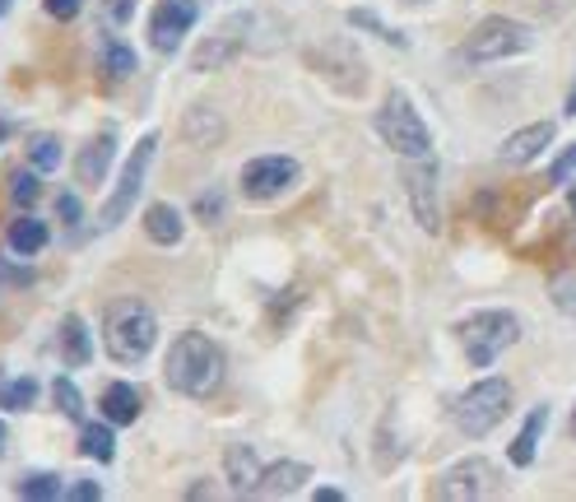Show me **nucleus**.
Returning <instances> with one entry per match:
<instances>
[{"instance_id":"obj_1","label":"nucleus","mask_w":576,"mask_h":502,"mask_svg":"<svg viewBox=\"0 0 576 502\" xmlns=\"http://www.w3.org/2000/svg\"><path fill=\"white\" fill-rule=\"evenodd\" d=\"M224 382V350L209 339L205 331H187L177 335V345L168 350V386L191 395V401H205L215 395Z\"/></svg>"},{"instance_id":"obj_2","label":"nucleus","mask_w":576,"mask_h":502,"mask_svg":"<svg viewBox=\"0 0 576 502\" xmlns=\"http://www.w3.org/2000/svg\"><path fill=\"white\" fill-rule=\"evenodd\" d=\"M153 339H159V322L140 298H117L108 312H102V345L117 363H145Z\"/></svg>"},{"instance_id":"obj_3","label":"nucleus","mask_w":576,"mask_h":502,"mask_svg":"<svg viewBox=\"0 0 576 502\" xmlns=\"http://www.w3.org/2000/svg\"><path fill=\"white\" fill-rule=\"evenodd\" d=\"M451 414H456V429L465 437H488L512 414V386L503 377H484L460 395Z\"/></svg>"},{"instance_id":"obj_4","label":"nucleus","mask_w":576,"mask_h":502,"mask_svg":"<svg viewBox=\"0 0 576 502\" xmlns=\"http://www.w3.org/2000/svg\"><path fill=\"white\" fill-rule=\"evenodd\" d=\"M456 335H460V345H465L469 363H475V367H488L497 354L516 345L520 322H516L512 312H475L469 322L456 326Z\"/></svg>"},{"instance_id":"obj_5","label":"nucleus","mask_w":576,"mask_h":502,"mask_svg":"<svg viewBox=\"0 0 576 502\" xmlns=\"http://www.w3.org/2000/svg\"><path fill=\"white\" fill-rule=\"evenodd\" d=\"M377 130H381V140L396 149V154H405V158H428V149H433L428 126L418 121V112L409 108L405 93H390L386 98V108L377 112Z\"/></svg>"},{"instance_id":"obj_6","label":"nucleus","mask_w":576,"mask_h":502,"mask_svg":"<svg viewBox=\"0 0 576 502\" xmlns=\"http://www.w3.org/2000/svg\"><path fill=\"white\" fill-rule=\"evenodd\" d=\"M535 42V33L526 23L516 19H484L475 33L465 42V57L469 61H503V57H516V51H526Z\"/></svg>"},{"instance_id":"obj_7","label":"nucleus","mask_w":576,"mask_h":502,"mask_svg":"<svg viewBox=\"0 0 576 502\" xmlns=\"http://www.w3.org/2000/svg\"><path fill=\"white\" fill-rule=\"evenodd\" d=\"M153 149H159V136H145L136 145V154L126 158V168L117 177V191L108 196V205H102V228H117L126 219V209L140 200V187H145V177H149V164H153Z\"/></svg>"},{"instance_id":"obj_8","label":"nucleus","mask_w":576,"mask_h":502,"mask_svg":"<svg viewBox=\"0 0 576 502\" xmlns=\"http://www.w3.org/2000/svg\"><path fill=\"white\" fill-rule=\"evenodd\" d=\"M196 19H200L196 0H159V6H153V14H149V42H153V51L172 57L177 42L196 29Z\"/></svg>"},{"instance_id":"obj_9","label":"nucleus","mask_w":576,"mask_h":502,"mask_svg":"<svg viewBox=\"0 0 576 502\" xmlns=\"http://www.w3.org/2000/svg\"><path fill=\"white\" fill-rule=\"evenodd\" d=\"M298 181V164L284 154H270V158H251V164L242 168V191L247 200H275L284 196L288 187Z\"/></svg>"},{"instance_id":"obj_10","label":"nucleus","mask_w":576,"mask_h":502,"mask_svg":"<svg viewBox=\"0 0 576 502\" xmlns=\"http://www.w3.org/2000/svg\"><path fill=\"white\" fill-rule=\"evenodd\" d=\"M493 489H497V470L488 461H479V456L451 465L437 480V498H447V502H475V498H488Z\"/></svg>"},{"instance_id":"obj_11","label":"nucleus","mask_w":576,"mask_h":502,"mask_svg":"<svg viewBox=\"0 0 576 502\" xmlns=\"http://www.w3.org/2000/svg\"><path fill=\"white\" fill-rule=\"evenodd\" d=\"M405 191H409V205H414V219L424 233H437L441 228V205H437V168L428 158H418V164L405 173Z\"/></svg>"},{"instance_id":"obj_12","label":"nucleus","mask_w":576,"mask_h":502,"mask_svg":"<svg viewBox=\"0 0 576 502\" xmlns=\"http://www.w3.org/2000/svg\"><path fill=\"white\" fill-rule=\"evenodd\" d=\"M112 154H117V136H112V130H102V136H93V140L80 149V158H75V177H80L89 191H98L102 181H108Z\"/></svg>"},{"instance_id":"obj_13","label":"nucleus","mask_w":576,"mask_h":502,"mask_svg":"<svg viewBox=\"0 0 576 502\" xmlns=\"http://www.w3.org/2000/svg\"><path fill=\"white\" fill-rule=\"evenodd\" d=\"M548 145H554V126L535 121V126H526V130H512V136L503 140V149H497V158H503V164H512V168H520V164H530V158H539Z\"/></svg>"},{"instance_id":"obj_14","label":"nucleus","mask_w":576,"mask_h":502,"mask_svg":"<svg viewBox=\"0 0 576 502\" xmlns=\"http://www.w3.org/2000/svg\"><path fill=\"white\" fill-rule=\"evenodd\" d=\"M224 474H228V484H232V493H256V484H260V461H256V452L247 442H232L228 452H224Z\"/></svg>"},{"instance_id":"obj_15","label":"nucleus","mask_w":576,"mask_h":502,"mask_svg":"<svg viewBox=\"0 0 576 502\" xmlns=\"http://www.w3.org/2000/svg\"><path fill=\"white\" fill-rule=\"evenodd\" d=\"M102 419L108 424H136L140 419V391L130 386V382H112L108 391H102Z\"/></svg>"},{"instance_id":"obj_16","label":"nucleus","mask_w":576,"mask_h":502,"mask_svg":"<svg viewBox=\"0 0 576 502\" xmlns=\"http://www.w3.org/2000/svg\"><path fill=\"white\" fill-rule=\"evenodd\" d=\"M57 345H61L66 367H85V363L93 358V339H89V326L80 322V316H66V322H61V335H57Z\"/></svg>"},{"instance_id":"obj_17","label":"nucleus","mask_w":576,"mask_h":502,"mask_svg":"<svg viewBox=\"0 0 576 502\" xmlns=\"http://www.w3.org/2000/svg\"><path fill=\"white\" fill-rule=\"evenodd\" d=\"M307 465L302 461H279V465H270L266 474H260V484H256V493L260 498H284V493H294L302 480H307Z\"/></svg>"},{"instance_id":"obj_18","label":"nucleus","mask_w":576,"mask_h":502,"mask_svg":"<svg viewBox=\"0 0 576 502\" xmlns=\"http://www.w3.org/2000/svg\"><path fill=\"white\" fill-rule=\"evenodd\" d=\"M145 233H149L159 247H177V243H181V215H177L172 205H149V209H145Z\"/></svg>"},{"instance_id":"obj_19","label":"nucleus","mask_w":576,"mask_h":502,"mask_svg":"<svg viewBox=\"0 0 576 502\" xmlns=\"http://www.w3.org/2000/svg\"><path fill=\"white\" fill-rule=\"evenodd\" d=\"M47 237H51V233H47V224L29 215V219H14V224H10L6 243H10V252H14V256H38V252L47 247Z\"/></svg>"},{"instance_id":"obj_20","label":"nucleus","mask_w":576,"mask_h":502,"mask_svg":"<svg viewBox=\"0 0 576 502\" xmlns=\"http://www.w3.org/2000/svg\"><path fill=\"white\" fill-rule=\"evenodd\" d=\"M544 429H548V405H539V410L526 419V429H520V437L512 442V465H530V461H535Z\"/></svg>"},{"instance_id":"obj_21","label":"nucleus","mask_w":576,"mask_h":502,"mask_svg":"<svg viewBox=\"0 0 576 502\" xmlns=\"http://www.w3.org/2000/svg\"><path fill=\"white\" fill-rule=\"evenodd\" d=\"M80 452H85L89 461H102V465H108V461L117 456L112 424H85V429H80Z\"/></svg>"},{"instance_id":"obj_22","label":"nucleus","mask_w":576,"mask_h":502,"mask_svg":"<svg viewBox=\"0 0 576 502\" xmlns=\"http://www.w3.org/2000/svg\"><path fill=\"white\" fill-rule=\"evenodd\" d=\"M19 498H29V502H57L66 493V484L57 480V474H47V470H33V474H23V480L14 484Z\"/></svg>"},{"instance_id":"obj_23","label":"nucleus","mask_w":576,"mask_h":502,"mask_svg":"<svg viewBox=\"0 0 576 502\" xmlns=\"http://www.w3.org/2000/svg\"><path fill=\"white\" fill-rule=\"evenodd\" d=\"M38 401V382L33 377H6L0 373V405L6 410H29Z\"/></svg>"},{"instance_id":"obj_24","label":"nucleus","mask_w":576,"mask_h":502,"mask_svg":"<svg viewBox=\"0 0 576 502\" xmlns=\"http://www.w3.org/2000/svg\"><path fill=\"white\" fill-rule=\"evenodd\" d=\"M219 117H215V108H191V117H187V140L191 145H200V149H209L219 140Z\"/></svg>"},{"instance_id":"obj_25","label":"nucleus","mask_w":576,"mask_h":502,"mask_svg":"<svg viewBox=\"0 0 576 502\" xmlns=\"http://www.w3.org/2000/svg\"><path fill=\"white\" fill-rule=\"evenodd\" d=\"M102 70H108V79H130V70H136V51L121 47V42H102Z\"/></svg>"},{"instance_id":"obj_26","label":"nucleus","mask_w":576,"mask_h":502,"mask_svg":"<svg viewBox=\"0 0 576 502\" xmlns=\"http://www.w3.org/2000/svg\"><path fill=\"white\" fill-rule=\"evenodd\" d=\"M29 164L38 168V173H51L61 164V145H57V136H33L29 140Z\"/></svg>"},{"instance_id":"obj_27","label":"nucleus","mask_w":576,"mask_h":502,"mask_svg":"<svg viewBox=\"0 0 576 502\" xmlns=\"http://www.w3.org/2000/svg\"><path fill=\"white\" fill-rule=\"evenodd\" d=\"M51 395H57V410H61V414H70V419L85 414V395H80V386H75L70 377H57V382H51Z\"/></svg>"},{"instance_id":"obj_28","label":"nucleus","mask_w":576,"mask_h":502,"mask_svg":"<svg viewBox=\"0 0 576 502\" xmlns=\"http://www.w3.org/2000/svg\"><path fill=\"white\" fill-rule=\"evenodd\" d=\"M349 23H354V29H373V33H377L381 42H390V47H405V38H400L396 29H386V23H381L377 14H368V10H354Z\"/></svg>"},{"instance_id":"obj_29","label":"nucleus","mask_w":576,"mask_h":502,"mask_svg":"<svg viewBox=\"0 0 576 502\" xmlns=\"http://www.w3.org/2000/svg\"><path fill=\"white\" fill-rule=\"evenodd\" d=\"M228 57H232V42H205V47L196 51L191 70H209V66H224Z\"/></svg>"},{"instance_id":"obj_30","label":"nucleus","mask_w":576,"mask_h":502,"mask_svg":"<svg viewBox=\"0 0 576 502\" xmlns=\"http://www.w3.org/2000/svg\"><path fill=\"white\" fill-rule=\"evenodd\" d=\"M10 196H14V205H33V200L42 196V181H38L33 173H19L14 187H10Z\"/></svg>"},{"instance_id":"obj_31","label":"nucleus","mask_w":576,"mask_h":502,"mask_svg":"<svg viewBox=\"0 0 576 502\" xmlns=\"http://www.w3.org/2000/svg\"><path fill=\"white\" fill-rule=\"evenodd\" d=\"M196 215H200L205 224H219V219H224V196H219V191H200Z\"/></svg>"},{"instance_id":"obj_32","label":"nucleus","mask_w":576,"mask_h":502,"mask_svg":"<svg viewBox=\"0 0 576 502\" xmlns=\"http://www.w3.org/2000/svg\"><path fill=\"white\" fill-rule=\"evenodd\" d=\"M42 6H47V14H51V19H61V23H70L75 14H80V10H85V0H42Z\"/></svg>"},{"instance_id":"obj_33","label":"nucleus","mask_w":576,"mask_h":502,"mask_svg":"<svg viewBox=\"0 0 576 502\" xmlns=\"http://www.w3.org/2000/svg\"><path fill=\"white\" fill-rule=\"evenodd\" d=\"M572 173H576V145L558 154V164H554V168H548V181H567Z\"/></svg>"},{"instance_id":"obj_34","label":"nucleus","mask_w":576,"mask_h":502,"mask_svg":"<svg viewBox=\"0 0 576 502\" xmlns=\"http://www.w3.org/2000/svg\"><path fill=\"white\" fill-rule=\"evenodd\" d=\"M57 215L66 219V228H75V224H80V196H57Z\"/></svg>"},{"instance_id":"obj_35","label":"nucleus","mask_w":576,"mask_h":502,"mask_svg":"<svg viewBox=\"0 0 576 502\" xmlns=\"http://www.w3.org/2000/svg\"><path fill=\"white\" fill-rule=\"evenodd\" d=\"M102 10H108L112 23H126L130 14H136V0H102Z\"/></svg>"},{"instance_id":"obj_36","label":"nucleus","mask_w":576,"mask_h":502,"mask_svg":"<svg viewBox=\"0 0 576 502\" xmlns=\"http://www.w3.org/2000/svg\"><path fill=\"white\" fill-rule=\"evenodd\" d=\"M66 498H75V502H98V498H102V489H98L93 480H80V484H70V489H66Z\"/></svg>"},{"instance_id":"obj_37","label":"nucleus","mask_w":576,"mask_h":502,"mask_svg":"<svg viewBox=\"0 0 576 502\" xmlns=\"http://www.w3.org/2000/svg\"><path fill=\"white\" fill-rule=\"evenodd\" d=\"M558 303H563L567 312H576V279H572V275L558 279Z\"/></svg>"},{"instance_id":"obj_38","label":"nucleus","mask_w":576,"mask_h":502,"mask_svg":"<svg viewBox=\"0 0 576 502\" xmlns=\"http://www.w3.org/2000/svg\"><path fill=\"white\" fill-rule=\"evenodd\" d=\"M317 502H345V493H339V489H317Z\"/></svg>"},{"instance_id":"obj_39","label":"nucleus","mask_w":576,"mask_h":502,"mask_svg":"<svg viewBox=\"0 0 576 502\" xmlns=\"http://www.w3.org/2000/svg\"><path fill=\"white\" fill-rule=\"evenodd\" d=\"M6 446H10V429L0 424V456H6Z\"/></svg>"},{"instance_id":"obj_40","label":"nucleus","mask_w":576,"mask_h":502,"mask_svg":"<svg viewBox=\"0 0 576 502\" xmlns=\"http://www.w3.org/2000/svg\"><path fill=\"white\" fill-rule=\"evenodd\" d=\"M567 112L576 117V85H572V93H567Z\"/></svg>"},{"instance_id":"obj_41","label":"nucleus","mask_w":576,"mask_h":502,"mask_svg":"<svg viewBox=\"0 0 576 502\" xmlns=\"http://www.w3.org/2000/svg\"><path fill=\"white\" fill-rule=\"evenodd\" d=\"M10 6H14V0H0V19H6V14H10Z\"/></svg>"},{"instance_id":"obj_42","label":"nucleus","mask_w":576,"mask_h":502,"mask_svg":"<svg viewBox=\"0 0 576 502\" xmlns=\"http://www.w3.org/2000/svg\"><path fill=\"white\" fill-rule=\"evenodd\" d=\"M572 215H576V191H572Z\"/></svg>"}]
</instances>
